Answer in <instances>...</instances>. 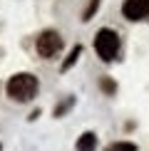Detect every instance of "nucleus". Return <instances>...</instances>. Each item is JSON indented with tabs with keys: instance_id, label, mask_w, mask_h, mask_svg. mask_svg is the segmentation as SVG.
<instances>
[{
	"instance_id": "f257e3e1",
	"label": "nucleus",
	"mask_w": 149,
	"mask_h": 151,
	"mask_svg": "<svg viewBox=\"0 0 149 151\" xmlns=\"http://www.w3.org/2000/svg\"><path fill=\"white\" fill-rule=\"evenodd\" d=\"M8 94L15 102H30L37 94V77H33V74H27V72L12 74L10 82H8Z\"/></svg>"
},
{
	"instance_id": "f03ea898",
	"label": "nucleus",
	"mask_w": 149,
	"mask_h": 151,
	"mask_svg": "<svg viewBox=\"0 0 149 151\" xmlns=\"http://www.w3.org/2000/svg\"><path fill=\"white\" fill-rule=\"evenodd\" d=\"M95 52L102 57L104 62H112L119 52V35L109 27H102L95 35Z\"/></svg>"
},
{
	"instance_id": "7ed1b4c3",
	"label": "nucleus",
	"mask_w": 149,
	"mask_h": 151,
	"mask_svg": "<svg viewBox=\"0 0 149 151\" xmlns=\"http://www.w3.org/2000/svg\"><path fill=\"white\" fill-rule=\"evenodd\" d=\"M35 47H37V55H40V57L50 60L62 50V37H60V32H55V30H45V32H40Z\"/></svg>"
},
{
	"instance_id": "20e7f679",
	"label": "nucleus",
	"mask_w": 149,
	"mask_h": 151,
	"mask_svg": "<svg viewBox=\"0 0 149 151\" xmlns=\"http://www.w3.org/2000/svg\"><path fill=\"white\" fill-rule=\"evenodd\" d=\"M122 12L127 20H144L149 15V0H124Z\"/></svg>"
},
{
	"instance_id": "39448f33",
	"label": "nucleus",
	"mask_w": 149,
	"mask_h": 151,
	"mask_svg": "<svg viewBox=\"0 0 149 151\" xmlns=\"http://www.w3.org/2000/svg\"><path fill=\"white\" fill-rule=\"evenodd\" d=\"M77 151H95L97 149V136L92 134V131H87V134H82L77 139V146H74Z\"/></svg>"
},
{
	"instance_id": "423d86ee",
	"label": "nucleus",
	"mask_w": 149,
	"mask_h": 151,
	"mask_svg": "<svg viewBox=\"0 0 149 151\" xmlns=\"http://www.w3.org/2000/svg\"><path fill=\"white\" fill-rule=\"evenodd\" d=\"M80 55H82V45H74V47H72V52L67 55V60L62 62V72H67V70H70L74 62H77V57H80Z\"/></svg>"
},
{
	"instance_id": "0eeeda50",
	"label": "nucleus",
	"mask_w": 149,
	"mask_h": 151,
	"mask_svg": "<svg viewBox=\"0 0 149 151\" xmlns=\"http://www.w3.org/2000/svg\"><path fill=\"white\" fill-rule=\"evenodd\" d=\"M107 151H137V146L129 144V141H117V144H112Z\"/></svg>"
},
{
	"instance_id": "6e6552de",
	"label": "nucleus",
	"mask_w": 149,
	"mask_h": 151,
	"mask_svg": "<svg viewBox=\"0 0 149 151\" xmlns=\"http://www.w3.org/2000/svg\"><path fill=\"white\" fill-rule=\"evenodd\" d=\"M99 8V0H92L90 3V8L85 10V15H82V20H92V15H95V10Z\"/></svg>"
},
{
	"instance_id": "1a4fd4ad",
	"label": "nucleus",
	"mask_w": 149,
	"mask_h": 151,
	"mask_svg": "<svg viewBox=\"0 0 149 151\" xmlns=\"http://www.w3.org/2000/svg\"><path fill=\"white\" fill-rule=\"evenodd\" d=\"M99 87H102V89L107 92V94H114V89H117V87H114V82H112V79H107V77L99 82Z\"/></svg>"
}]
</instances>
